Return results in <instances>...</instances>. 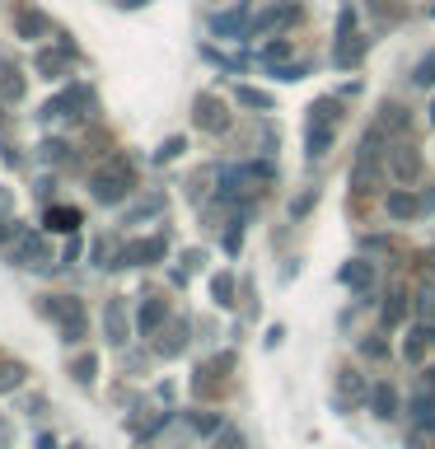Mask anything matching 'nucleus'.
Segmentation results:
<instances>
[{
  "label": "nucleus",
  "mask_w": 435,
  "mask_h": 449,
  "mask_svg": "<svg viewBox=\"0 0 435 449\" xmlns=\"http://www.w3.org/2000/svg\"><path fill=\"white\" fill-rule=\"evenodd\" d=\"M131 164H126L122 155L108 159V164H98V169L89 173V187H94V202H103V206H117L131 197Z\"/></svg>",
  "instance_id": "obj_1"
},
{
  "label": "nucleus",
  "mask_w": 435,
  "mask_h": 449,
  "mask_svg": "<svg viewBox=\"0 0 435 449\" xmlns=\"http://www.w3.org/2000/svg\"><path fill=\"white\" fill-rule=\"evenodd\" d=\"M43 314L61 323V332H66V341H71V346H75V341H84V304H80L75 295H47V300H43Z\"/></svg>",
  "instance_id": "obj_2"
},
{
  "label": "nucleus",
  "mask_w": 435,
  "mask_h": 449,
  "mask_svg": "<svg viewBox=\"0 0 435 449\" xmlns=\"http://www.w3.org/2000/svg\"><path fill=\"white\" fill-rule=\"evenodd\" d=\"M192 122L211 131V136H225L230 131V108L220 103L216 94H197V103H192Z\"/></svg>",
  "instance_id": "obj_3"
},
{
  "label": "nucleus",
  "mask_w": 435,
  "mask_h": 449,
  "mask_svg": "<svg viewBox=\"0 0 435 449\" xmlns=\"http://www.w3.org/2000/svg\"><path fill=\"white\" fill-rule=\"evenodd\" d=\"M10 258H15L19 267H47V263H52L47 244H43V239H38L33 230H19L15 239H10Z\"/></svg>",
  "instance_id": "obj_4"
},
{
  "label": "nucleus",
  "mask_w": 435,
  "mask_h": 449,
  "mask_svg": "<svg viewBox=\"0 0 435 449\" xmlns=\"http://www.w3.org/2000/svg\"><path fill=\"white\" fill-rule=\"evenodd\" d=\"M164 253H169V239H164V234H150V239H131V244H126V263L150 267V263H164Z\"/></svg>",
  "instance_id": "obj_5"
},
{
  "label": "nucleus",
  "mask_w": 435,
  "mask_h": 449,
  "mask_svg": "<svg viewBox=\"0 0 435 449\" xmlns=\"http://www.w3.org/2000/svg\"><path fill=\"white\" fill-rule=\"evenodd\" d=\"M389 173L398 178V183H417V173H421V155L412 150V145H393V150H389Z\"/></svg>",
  "instance_id": "obj_6"
},
{
  "label": "nucleus",
  "mask_w": 435,
  "mask_h": 449,
  "mask_svg": "<svg viewBox=\"0 0 435 449\" xmlns=\"http://www.w3.org/2000/svg\"><path fill=\"white\" fill-rule=\"evenodd\" d=\"M103 332H108V341H126L131 318H126V304H122V300H108V304H103Z\"/></svg>",
  "instance_id": "obj_7"
},
{
  "label": "nucleus",
  "mask_w": 435,
  "mask_h": 449,
  "mask_svg": "<svg viewBox=\"0 0 435 449\" xmlns=\"http://www.w3.org/2000/svg\"><path fill=\"white\" fill-rule=\"evenodd\" d=\"M71 61H75V52H71V47H57V52H38V75H47V80H61Z\"/></svg>",
  "instance_id": "obj_8"
},
{
  "label": "nucleus",
  "mask_w": 435,
  "mask_h": 449,
  "mask_svg": "<svg viewBox=\"0 0 435 449\" xmlns=\"http://www.w3.org/2000/svg\"><path fill=\"white\" fill-rule=\"evenodd\" d=\"M15 33H19V38H29V43H38V38H47V33H52V19L38 15V10H19Z\"/></svg>",
  "instance_id": "obj_9"
},
{
  "label": "nucleus",
  "mask_w": 435,
  "mask_h": 449,
  "mask_svg": "<svg viewBox=\"0 0 435 449\" xmlns=\"http://www.w3.org/2000/svg\"><path fill=\"white\" fill-rule=\"evenodd\" d=\"M384 211H389L393 220H412V216H421V197H412V192H389V197H384Z\"/></svg>",
  "instance_id": "obj_10"
},
{
  "label": "nucleus",
  "mask_w": 435,
  "mask_h": 449,
  "mask_svg": "<svg viewBox=\"0 0 435 449\" xmlns=\"http://www.w3.org/2000/svg\"><path fill=\"white\" fill-rule=\"evenodd\" d=\"M342 286H351V290H370V286H374V267L365 263V258H351V263L342 267Z\"/></svg>",
  "instance_id": "obj_11"
},
{
  "label": "nucleus",
  "mask_w": 435,
  "mask_h": 449,
  "mask_svg": "<svg viewBox=\"0 0 435 449\" xmlns=\"http://www.w3.org/2000/svg\"><path fill=\"white\" fill-rule=\"evenodd\" d=\"M332 140H337V126L309 122V159H323L327 150H332Z\"/></svg>",
  "instance_id": "obj_12"
},
{
  "label": "nucleus",
  "mask_w": 435,
  "mask_h": 449,
  "mask_svg": "<svg viewBox=\"0 0 435 449\" xmlns=\"http://www.w3.org/2000/svg\"><path fill=\"white\" fill-rule=\"evenodd\" d=\"M370 407H374V417H379V421L398 417V393H393L389 384H374L370 388Z\"/></svg>",
  "instance_id": "obj_13"
},
{
  "label": "nucleus",
  "mask_w": 435,
  "mask_h": 449,
  "mask_svg": "<svg viewBox=\"0 0 435 449\" xmlns=\"http://www.w3.org/2000/svg\"><path fill=\"white\" fill-rule=\"evenodd\" d=\"M0 98H24V75H19L15 61H0Z\"/></svg>",
  "instance_id": "obj_14"
},
{
  "label": "nucleus",
  "mask_w": 435,
  "mask_h": 449,
  "mask_svg": "<svg viewBox=\"0 0 435 449\" xmlns=\"http://www.w3.org/2000/svg\"><path fill=\"white\" fill-rule=\"evenodd\" d=\"M183 346H187V323H173L169 332H159V341H155L159 356H178Z\"/></svg>",
  "instance_id": "obj_15"
},
{
  "label": "nucleus",
  "mask_w": 435,
  "mask_h": 449,
  "mask_svg": "<svg viewBox=\"0 0 435 449\" xmlns=\"http://www.w3.org/2000/svg\"><path fill=\"white\" fill-rule=\"evenodd\" d=\"M159 323H164V304H159L155 295H150V300L140 304V318H136V327H140V332H159Z\"/></svg>",
  "instance_id": "obj_16"
},
{
  "label": "nucleus",
  "mask_w": 435,
  "mask_h": 449,
  "mask_svg": "<svg viewBox=\"0 0 435 449\" xmlns=\"http://www.w3.org/2000/svg\"><path fill=\"white\" fill-rule=\"evenodd\" d=\"M75 225H80V211H71V206H52V211H47V230L71 234Z\"/></svg>",
  "instance_id": "obj_17"
},
{
  "label": "nucleus",
  "mask_w": 435,
  "mask_h": 449,
  "mask_svg": "<svg viewBox=\"0 0 435 449\" xmlns=\"http://www.w3.org/2000/svg\"><path fill=\"white\" fill-rule=\"evenodd\" d=\"M244 108H253V112H272V98H267L263 89H253V84H239V94H234Z\"/></svg>",
  "instance_id": "obj_18"
},
{
  "label": "nucleus",
  "mask_w": 435,
  "mask_h": 449,
  "mask_svg": "<svg viewBox=\"0 0 435 449\" xmlns=\"http://www.w3.org/2000/svg\"><path fill=\"white\" fill-rule=\"evenodd\" d=\"M379 314H384V323H403V314H407V300H403V290H389V300H384V309H379Z\"/></svg>",
  "instance_id": "obj_19"
},
{
  "label": "nucleus",
  "mask_w": 435,
  "mask_h": 449,
  "mask_svg": "<svg viewBox=\"0 0 435 449\" xmlns=\"http://www.w3.org/2000/svg\"><path fill=\"white\" fill-rule=\"evenodd\" d=\"M379 112H384V117H379L384 131H389V126H393V131H403V126H407V108H403V103H384Z\"/></svg>",
  "instance_id": "obj_20"
},
{
  "label": "nucleus",
  "mask_w": 435,
  "mask_h": 449,
  "mask_svg": "<svg viewBox=\"0 0 435 449\" xmlns=\"http://www.w3.org/2000/svg\"><path fill=\"white\" fill-rule=\"evenodd\" d=\"M211 295H216V300L225 304V309L234 304V277H230V272H220V277L211 281Z\"/></svg>",
  "instance_id": "obj_21"
},
{
  "label": "nucleus",
  "mask_w": 435,
  "mask_h": 449,
  "mask_svg": "<svg viewBox=\"0 0 435 449\" xmlns=\"http://www.w3.org/2000/svg\"><path fill=\"white\" fill-rule=\"evenodd\" d=\"M187 421H192V431H197V435H216V431H220V417H216V412H192Z\"/></svg>",
  "instance_id": "obj_22"
},
{
  "label": "nucleus",
  "mask_w": 435,
  "mask_h": 449,
  "mask_svg": "<svg viewBox=\"0 0 435 449\" xmlns=\"http://www.w3.org/2000/svg\"><path fill=\"white\" fill-rule=\"evenodd\" d=\"M94 370H98V360H94V356H80L75 365H71V374H75V384H94Z\"/></svg>",
  "instance_id": "obj_23"
},
{
  "label": "nucleus",
  "mask_w": 435,
  "mask_h": 449,
  "mask_svg": "<svg viewBox=\"0 0 435 449\" xmlns=\"http://www.w3.org/2000/svg\"><path fill=\"white\" fill-rule=\"evenodd\" d=\"M421 84V89H426V84H435V52H426V57H421L417 61V75H412Z\"/></svg>",
  "instance_id": "obj_24"
},
{
  "label": "nucleus",
  "mask_w": 435,
  "mask_h": 449,
  "mask_svg": "<svg viewBox=\"0 0 435 449\" xmlns=\"http://www.w3.org/2000/svg\"><path fill=\"white\" fill-rule=\"evenodd\" d=\"M24 384V365H5V360H0V393H5V388H19Z\"/></svg>",
  "instance_id": "obj_25"
},
{
  "label": "nucleus",
  "mask_w": 435,
  "mask_h": 449,
  "mask_svg": "<svg viewBox=\"0 0 435 449\" xmlns=\"http://www.w3.org/2000/svg\"><path fill=\"white\" fill-rule=\"evenodd\" d=\"M417 309H421V318H426V323H435V286H421Z\"/></svg>",
  "instance_id": "obj_26"
},
{
  "label": "nucleus",
  "mask_w": 435,
  "mask_h": 449,
  "mask_svg": "<svg viewBox=\"0 0 435 449\" xmlns=\"http://www.w3.org/2000/svg\"><path fill=\"white\" fill-rule=\"evenodd\" d=\"M239 24H244V5H239L234 15H220V19H211V29H216V33H234Z\"/></svg>",
  "instance_id": "obj_27"
},
{
  "label": "nucleus",
  "mask_w": 435,
  "mask_h": 449,
  "mask_svg": "<svg viewBox=\"0 0 435 449\" xmlns=\"http://www.w3.org/2000/svg\"><path fill=\"white\" fill-rule=\"evenodd\" d=\"M360 351H365L370 360H384V356H389V341H384V337H365V341H360Z\"/></svg>",
  "instance_id": "obj_28"
},
{
  "label": "nucleus",
  "mask_w": 435,
  "mask_h": 449,
  "mask_svg": "<svg viewBox=\"0 0 435 449\" xmlns=\"http://www.w3.org/2000/svg\"><path fill=\"white\" fill-rule=\"evenodd\" d=\"M351 29H356V10H342L337 15V43H351Z\"/></svg>",
  "instance_id": "obj_29"
},
{
  "label": "nucleus",
  "mask_w": 435,
  "mask_h": 449,
  "mask_svg": "<svg viewBox=\"0 0 435 449\" xmlns=\"http://www.w3.org/2000/svg\"><path fill=\"white\" fill-rule=\"evenodd\" d=\"M178 155H183V136H169V140L155 150V159H178Z\"/></svg>",
  "instance_id": "obj_30"
},
{
  "label": "nucleus",
  "mask_w": 435,
  "mask_h": 449,
  "mask_svg": "<svg viewBox=\"0 0 435 449\" xmlns=\"http://www.w3.org/2000/svg\"><path fill=\"white\" fill-rule=\"evenodd\" d=\"M263 57H267L272 66H277L281 57H290V43H267V47H263Z\"/></svg>",
  "instance_id": "obj_31"
},
{
  "label": "nucleus",
  "mask_w": 435,
  "mask_h": 449,
  "mask_svg": "<svg viewBox=\"0 0 435 449\" xmlns=\"http://www.w3.org/2000/svg\"><path fill=\"white\" fill-rule=\"evenodd\" d=\"M314 202H318V192H304V197H300V202L295 206H290V211H295V216H304V211H309V206Z\"/></svg>",
  "instance_id": "obj_32"
},
{
  "label": "nucleus",
  "mask_w": 435,
  "mask_h": 449,
  "mask_svg": "<svg viewBox=\"0 0 435 449\" xmlns=\"http://www.w3.org/2000/svg\"><path fill=\"white\" fill-rule=\"evenodd\" d=\"M220 449H244V435H234V431H225V435H220Z\"/></svg>",
  "instance_id": "obj_33"
},
{
  "label": "nucleus",
  "mask_w": 435,
  "mask_h": 449,
  "mask_svg": "<svg viewBox=\"0 0 435 449\" xmlns=\"http://www.w3.org/2000/svg\"><path fill=\"white\" fill-rule=\"evenodd\" d=\"M300 75H304V66H281L277 71V80H300Z\"/></svg>",
  "instance_id": "obj_34"
},
{
  "label": "nucleus",
  "mask_w": 435,
  "mask_h": 449,
  "mask_svg": "<svg viewBox=\"0 0 435 449\" xmlns=\"http://www.w3.org/2000/svg\"><path fill=\"white\" fill-rule=\"evenodd\" d=\"M239 244H244V230H230V234H225V248H230V253H234Z\"/></svg>",
  "instance_id": "obj_35"
},
{
  "label": "nucleus",
  "mask_w": 435,
  "mask_h": 449,
  "mask_svg": "<svg viewBox=\"0 0 435 449\" xmlns=\"http://www.w3.org/2000/svg\"><path fill=\"white\" fill-rule=\"evenodd\" d=\"M426 211H435V187L426 192V197H421V216H426Z\"/></svg>",
  "instance_id": "obj_36"
},
{
  "label": "nucleus",
  "mask_w": 435,
  "mask_h": 449,
  "mask_svg": "<svg viewBox=\"0 0 435 449\" xmlns=\"http://www.w3.org/2000/svg\"><path fill=\"white\" fill-rule=\"evenodd\" d=\"M122 10H140V5H150V0H117Z\"/></svg>",
  "instance_id": "obj_37"
},
{
  "label": "nucleus",
  "mask_w": 435,
  "mask_h": 449,
  "mask_svg": "<svg viewBox=\"0 0 435 449\" xmlns=\"http://www.w3.org/2000/svg\"><path fill=\"white\" fill-rule=\"evenodd\" d=\"M38 449H57V440H52V435H38Z\"/></svg>",
  "instance_id": "obj_38"
},
{
  "label": "nucleus",
  "mask_w": 435,
  "mask_h": 449,
  "mask_svg": "<svg viewBox=\"0 0 435 449\" xmlns=\"http://www.w3.org/2000/svg\"><path fill=\"white\" fill-rule=\"evenodd\" d=\"M421 379H426V388H431V393H435V365H431V370H426V374H421Z\"/></svg>",
  "instance_id": "obj_39"
},
{
  "label": "nucleus",
  "mask_w": 435,
  "mask_h": 449,
  "mask_svg": "<svg viewBox=\"0 0 435 449\" xmlns=\"http://www.w3.org/2000/svg\"><path fill=\"white\" fill-rule=\"evenodd\" d=\"M5 211H10V192H0V216H5Z\"/></svg>",
  "instance_id": "obj_40"
},
{
  "label": "nucleus",
  "mask_w": 435,
  "mask_h": 449,
  "mask_svg": "<svg viewBox=\"0 0 435 449\" xmlns=\"http://www.w3.org/2000/svg\"><path fill=\"white\" fill-rule=\"evenodd\" d=\"M426 267H431V272H435V248H426Z\"/></svg>",
  "instance_id": "obj_41"
},
{
  "label": "nucleus",
  "mask_w": 435,
  "mask_h": 449,
  "mask_svg": "<svg viewBox=\"0 0 435 449\" xmlns=\"http://www.w3.org/2000/svg\"><path fill=\"white\" fill-rule=\"evenodd\" d=\"M0 122H5V112H0Z\"/></svg>",
  "instance_id": "obj_42"
}]
</instances>
